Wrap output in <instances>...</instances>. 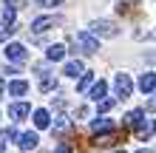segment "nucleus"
I'll use <instances>...</instances> for the list:
<instances>
[{"mask_svg":"<svg viewBox=\"0 0 156 153\" xmlns=\"http://www.w3.org/2000/svg\"><path fill=\"white\" fill-rule=\"evenodd\" d=\"M145 111H156V96H151L148 105H145Z\"/></svg>","mask_w":156,"mask_h":153,"instance_id":"obj_25","label":"nucleus"},{"mask_svg":"<svg viewBox=\"0 0 156 153\" xmlns=\"http://www.w3.org/2000/svg\"><path fill=\"white\" fill-rule=\"evenodd\" d=\"M139 116H145V108H136V111H131V113L125 116V125H128V128H133V122L139 119Z\"/></svg>","mask_w":156,"mask_h":153,"instance_id":"obj_19","label":"nucleus"},{"mask_svg":"<svg viewBox=\"0 0 156 153\" xmlns=\"http://www.w3.org/2000/svg\"><path fill=\"white\" fill-rule=\"evenodd\" d=\"M114 91H116V96L128 99V96H131V91H133L131 77H128V74H116V77H114Z\"/></svg>","mask_w":156,"mask_h":153,"instance_id":"obj_4","label":"nucleus"},{"mask_svg":"<svg viewBox=\"0 0 156 153\" xmlns=\"http://www.w3.org/2000/svg\"><path fill=\"white\" fill-rule=\"evenodd\" d=\"M17 139H20V142H17V145H20V150H34V148H37V133H20V136H17Z\"/></svg>","mask_w":156,"mask_h":153,"instance_id":"obj_8","label":"nucleus"},{"mask_svg":"<svg viewBox=\"0 0 156 153\" xmlns=\"http://www.w3.org/2000/svg\"><path fill=\"white\" fill-rule=\"evenodd\" d=\"M48 125H51L48 111H43V108H40V111H34V128H37V130H43V128H48Z\"/></svg>","mask_w":156,"mask_h":153,"instance_id":"obj_14","label":"nucleus"},{"mask_svg":"<svg viewBox=\"0 0 156 153\" xmlns=\"http://www.w3.org/2000/svg\"><path fill=\"white\" fill-rule=\"evenodd\" d=\"M0 17H3V26H6V29H12V26H14V6H3V12H0Z\"/></svg>","mask_w":156,"mask_h":153,"instance_id":"obj_17","label":"nucleus"},{"mask_svg":"<svg viewBox=\"0 0 156 153\" xmlns=\"http://www.w3.org/2000/svg\"><path fill=\"white\" fill-rule=\"evenodd\" d=\"M37 74H40V91H43V94H51L54 88H57L54 74H48V68H45V65H37Z\"/></svg>","mask_w":156,"mask_h":153,"instance_id":"obj_6","label":"nucleus"},{"mask_svg":"<svg viewBox=\"0 0 156 153\" xmlns=\"http://www.w3.org/2000/svg\"><path fill=\"white\" fill-rule=\"evenodd\" d=\"M57 26V17H37V20L31 23V31H37V34H43V31H48V29H54Z\"/></svg>","mask_w":156,"mask_h":153,"instance_id":"obj_7","label":"nucleus"},{"mask_svg":"<svg viewBox=\"0 0 156 153\" xmlns=\"http://www.w3.org/2000/svg\"><path fill=\"white\" fill-rule=\"evenodd\" d=\"M88 88H91V99H94V102H97V99H102V96L108 94V82H105V79H99V82H91Z\"/></svg>","mask_w":156,"mask_h":153,"instance_id":"obj_10","label":"nucleus"},{"mask_svg":"<svg viewBox=\"0 0 156 153\" xmlns=\"http://www.w3.org/2000/svg\"><path fill=\"white\" fill-rule=\"evenodd\" d=\"M82 71H85V65H82L80 60H71V62H66V65H62V74H66V77H74V79L82 74Z\"/></svg>","mask_w":156,"mask_h":153,"instance_id":"obj_9","label":"nucleus"},{"mask_svg":"<svg viewBox=\"0 0 156 153\" xmlns=\"http://www.w3.org/2000/svg\"><path fill=\"white\" fill-rule=\"evenodd\" d=\"M133 130H136V139H151L153 136V130H156V125H153V119H142V116H139V119H136L133 122Z\"/></svg>","mask_w":156,"mask_h":153,"instance_id":"obj_5","label":"nucleus"},{"mask_svg":"<svg viewBox=\"0 0 156 153\" xmlns=\"http://www.w3.org/2000/svg\"><path fill=\"white\" fill-rule=\"evenodd\" d=\"M139 88H142V94H153V88H156V77L145 71V74L139 77Z\"/></svg>","mask_w":156,"mask_h":153,"instance_id":"obj_12","label":"nucleus"},{"mask_svg":"<svg viewBox=\"0 0 156 153\" xmlns=\"http://www.w3.org/2000/svg\"><path fill=\"white\" fill-rule=\"evenodd\" d=\"M97 105H99V111H111V108H114V99H105V96H102V99H97Z\"/></svg>","mask_w":156,"mask_h":153,"instance_id":"obj_22","label":"nucleus"},{"mask_svg":"<svg viewBox=\"0 0 156 153\" xmlns=\"http://www.w3.org/2000/svg\"><path fill=\"white\" fill-rule=\"evenodd\" d=\"M91 82H94V77L82 71V74H80V82H77V91H88V85H91Z\"/></svg>","mask_w":156,"mask_h":153,"instance_id":"obj_18","label":"nucleus"},{"mask_svg":"<svg viewBox=\"0 0 156 153\" xmlns=\"http://www.w3.org/2000/svg\"><path fill=\"white\" fill-rule=\"evenodd\" d=\"M0 153H6V148H3V142H0Z\"/></svg>","mask_w":156,"mask_h":153,"instance_id":"obj_28","label":"nucleus"},{"mask_svg":"<svg viewBox=\"0 0 156 153\" xmlns=\"http://www.w3.org/2000/svg\"><path fill=\"white\" fill-rule=\"evenodd\" d=\"M40 6H62V0H37Z\"/></svg>","mask_w":156,"mask_h":153,"instance_id":"obj_24","label":"nucleus"},{"mask_svg":"<svg viewBox=\"0 0 156 153\" xmlns=\"http://www.w3.org/2000/svg\"><path fill=\"white\" fill-rule=\"evenodd\" d=\"M91 128H94L97 133H99V130H111V119H102V116H99V119L91 122Z\"/></svg>","mask_w":156,"mask_h":153,"instance_id":"obj_20","label":"nucleus"},{"mask_svg":"<svg viewBox=\"0 0 156 153\" xmlns=\"http://www.w3.org/2000/svg\"><path fill=\"white\" fill-rule=\"evenodd\" d=\"M68 128H71L68 116H57V122H54V130H57V133H66Z\"/></svg>","mask_w":156,"mask_h":153,"instance_id":"obj_21","label":"nucleus"},{"mask_svg":"<svg viewBox=\"0 0 156 153\" xmlns=\"http://www.w3.org/2000/svg\"><path fill=\"white\" fill-rule=\"evenodd\" d=\"M3 94H6V82L0 79V99H3Z\"/></svg>","mask_w":156,"mask_h":153,"instance_id":"obj_27","label":"nucleus"},{"mask_svg":"<svg viewBox=\"0 0 156 153\" xmlns=\"http://www.w3.org/2000/svg\"><path fill=\"white\" fill-rule=\"evenodd\" d=\"M0 139H3V142H14V139H17V130H12V128H9V130H3V133H0Z\"/></svg>","mask_w":156,"mask_h":153,"instance_id":"obj_23","label":"nucleus"},{"mask_svg":"<svg viewBox=\"0 0 156 153\" xmlns=\"http://www.w3.org/2000/svg\"><path fill=\"white\" fill-rule=\"evenodd\" d=\"M45 57H48L51 62H60L62 57H66V46H60V43H57V46H48V51H45Z\"/></svg>","mask_w":156,"mask_h":153,"instance_id":"obj_16","label":"nucleus"},{"mask_svg":"<svg viewBox=\"0 0 156 153\" xmlns=\"http://www.w3.org/2000/svg\"><path fill=\"white\" fill-rule=\"evenodd\" d=\"M136 153H151V150H136Z\"/></svg>","mask_w":156,"mask_h":153,"instance_id":"obj_29","label":"nucleus"},{"mask_svg":"<svg viewBox=\"0 0 156 153\" xmlns=\"http://www.w3.org/2000/svg\"><path fill=\"white\" fill-rule=\"evenodd\" d=\"M26 91H29V82H26V79H14V82H9V94H12V96H23Z\"/></svg>","mask_w":156,"mask_h":153,"instance_id":"obj_15","label":"nucleus"},{"mask_svg":"<svg viewBox=\"0 0 156 153\" xmlns=\"http://www.w3.org/2000/svg\"><path fill=\"white\" fill-rule=\"evenodd\" d=\"M54 153H71V148H68V145H60V148L54 150Z\"/></svg>","mask_w":156,"mask_h":153,"instance_id":"obj_26","label":"nucleus"},{"mask_svg":"<svg viewBox=\"0 0 156 153\" xmlns=\"http://www.w3.org/2000/svg\"><path fill=\"white\" fill-rule=\"evenodd\" d=\"M29 113H31V108L26 102H17V105L9 108V116H12V119H23V116H29Z\"/></svg>","mask_w":156,"mask_h":153,"instance_id":"obj_13","label":"nucleus"},{"mask_svg":"<svg viewBox=\"0 0 156 153\" xmlns=\"http://www.w3.org/2000/svg\"><path fill=\"white\" fill-rule=\"evenodd\" d=\"M114 153H125V150H114Z\"/></svg>","mask_w":156,"mask_h":153,"instance_id":"obj_30","label":"nucleus"},{"mask_svg":"<svg viewBox=\"0 0 156 153\" xmlns=\"http://www.w3.org/2000/svg\"><path fill=\"white\" fill-rule=\"evenodd\" d=\"M74 46L82 54H97L99 51V37H94L91 31H77L74 34Z\"/></svg>","mask_w":156,"mask_h":153,"instance_id":"obj_1","label":"nucleus"},{"mask_svg":"<svg viewBox=\"0 0 156 153\" xmlns=\"http://www.w3.org/2000/svg\"><path fill=\"white\" fill-rule=\"evenodd\" d=\"M114 142H119V133H102V136H99V133H97V139H94V145L97 148H111L114 145Z\"/></svg>","mask_w":156,"mask_h":153,"instance_id":"obj_11","label":"nucleus"},{"mask_svg":"<svg viewBox=\"0 0 156 153\" xmlns=\"http://www.w3.org/2000/svg\"><path fill=\"white\" fill-rule=\"evenodd\" d=\"M3 54H6V60H9V62H14V65H23V62L29 60V54H26V46H20V43H9Z\"/></svg>","mask_w":156,"mask_h":153,"instance_id":"obj_3","label":"nucleus"},{"mask_svg":"<svg viewBox=\"0 0 156 153\" xmlns=\"http://www.w3.org/2000/svg\"><path fill=\"white\" fill-rule=\"evenodd\" d=\"M91 34H94V37L111 40V37L119 34V29H116V23H111V20H94V23H91Z\"/></svg>","mask_w":156,"mask_h":153,"instance_id":"obj_2","label":"nucleus"}]
</instances>
